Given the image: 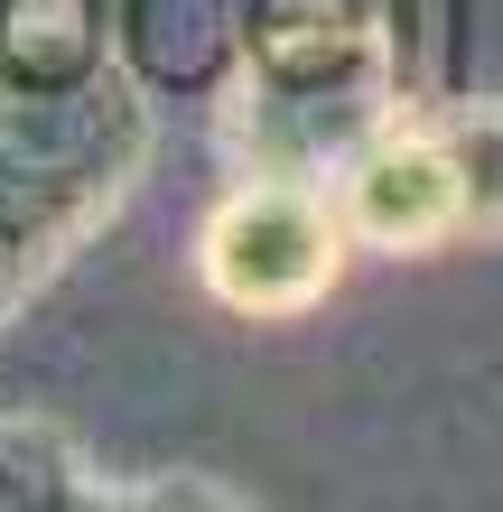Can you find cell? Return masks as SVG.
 I'll use <instances>...</instances> for the list:
<instances>
[{
    "label": "cell",
    "instance_id": "obj_1",
    "mask_svg": "<svg viewBox=\"0 0 503 512\" xmlns=\"http://www.w3.org/2000/svg\"><path fill=\"white\" fill-rule=\"evenodd\" d=\"M345 270V215L308 187H243L205 224V289L243 317H299Z\"/></svg>",
    "mask_w": 503,
    "mask_h": 512
},
{
    "label": "cell",
    "instance_id": "obj_2",
    "mask_svg": "<svg viewBox=\"0 0 503 512\" xmlns=\"http://www.w3.org/2000/svg\"><path fill=\"white\" fill-rule=\"evenodd\" d=\"M345 233H364L373 252H429L466 233V187L438 131H382L364 159L345 168Z\"/></svg>",
    "mask_w": 503,
    "mask_h": 512
},
{
    "label": "cell",
    "instance_id": "obj_3",
    "mask_svg": "<svg viewBox=\"0 0 503 512\" xmlns=\"http://www.w3.org/2000/svg\"><path fill=\"white\" fill-rule=\"evenodd\" d=\"M103 66V0H0V84L19 103H66Z\"/></svg>",
    "mask_w": 503,
    "mask_h": 512
},
{
    "label": "cell",
    "instance_id": "obj_4",
    "mask_svg": "<svg viewBox=\"0 0 503 512\" xmlns=\"http://www.w3.org/2000/svg\"><path fill=\"white\" fill-rule=\"evenodd\" d=\"M0 503H122L47 419H0Z\"/></svg>",
    "mask_w": 503,
    "mask_h": 512
},
{
    "label": "cell",
    "instance_id": "obj_5",
    "mask_svg": "<svg viewBox=\"0 0 503 512\" xmlns=\"http://www.w3.org/2000/svg\"><path fill=\"white\" fill-rule=\"evenodd\" d=\"M438 140H448L457 187H466V233H503V103L457 112Z\"/></svg>",
    "mask_w": 503,
    "mask_h": 512
},
{
    "label": "cell",
    "instance_id": "obj_6",
    "mask_svg": "<svg viewBox=\"0 0 503 512\" xmlns=\"http://www.w3.org/2000/svg\"><path fill=\"white\" fill-rule=\"evenodd\" d=\"M327 47H354V10L327 0ZM252 56L271 66L280 84H308V56H317V28H299L280 0H261V28H252Z\"/></svg>",
    "mask_w": 503,
    "mask_h": 512
}]
</instances>
